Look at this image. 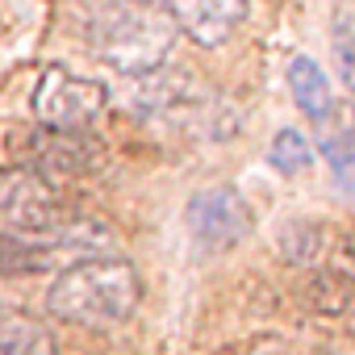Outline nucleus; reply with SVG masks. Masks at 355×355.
Wrapping results in <instances>:
<instances>
[{"mask_svg":"<svg viewBox=\"0 0 355 355\" xmlns=\"http://www.w3.org/2000/svg\"><path fill=\"white\" fill-rule=\"evenodd\" d=\"M142 301L138 268L121 255H92L59 268L55 284L46 288V313L84 326V330H109L134 318Z\"/></svg>","mask_w":355,"mask_h":355,"instance_id":"1","label":"nucleus"},{"mask_svg":"<svg viewBox=\"0 0 355 355\" xmlns=\"http://www.w3.org/2000/svg\"><path fill=\"white\" fill-rule=\"evenodd\" d=\"M80 26L88 51L105 67L130 80L163 67L175 42L167 9L159 13L150 5H138V0H92V9H80Z\"/></svg>","mask_w":355,"mask_h":355,"instance_id":"2","label":"nucleus"},{"mask_svg":"<svg viewBox=\"0 0 355 355\" xmlns=\"http://www.w3.org/2000/svg\"><path fill=\"white\" fill-rule=\"evenodd\" d=\"M71 214L63 209L55 184L34 167H13L0 171V230L46 243Z\"/></svg>","mask_w":355,"mask_h":355,"instance_id":"3","label":"nucleus"},{"mask_svg":"<svg viewBox=\"0 0 355 355\" xmlns=\"http://www.w3.org/2000/svg\"><path fill=\"white\" fill-rule=\"evenodd\" d=\"M109 105V88L88 76H71L67 67H46L34 84V117L51 130H88Z\"/></svg>","mask_w":355,"mask_h":355,"instance_id":"4","label":"nucleus"},{"mask_svg":"<svg viewBox=\"0 0 355 355\" xmlns=\"http://www.w3.org/2000/svg\"><path fill=\"white\" fill-rule=\"evenodd\" d=\"M184 222L205 251H226L251 234V205L239 189H205L189 201Z\"/></svg>","mask_w":355,"mask_h":355,"instance_id":"5","label":"nucleus"},{"mask_svg":"<svg viewBox=\"0 0 355 355\" xmlns=\"http://www.w3.org/2000/svg\"><path fill=\"white\" fill-rule=\"evenodd\" d=\"M167 17H171L175 34L214 51V46L230 42V34L243 26L247 0H167Z\"/></svg>","mask_w":355,"mask_h":355,"instance_id":"6","label":"nucleus"},{"mask_svg":"<svg viewBox=\"0 0 355 355\" xmlns=\"http://www.w3.org/2000/svg\"><path fill=\"white\" fill-rule=\"evenodd\" d=\"M92 163H96V142L88 138V130H51V125H42L30 138V163L26 167L46 175L51 184L92 171Z\"/></svg>","mask_w":355,"mask_h":355,"instance_id":"7","label":"nucleus"},{"mask_svg":"<svg viewBox=\"0 0 355 355\" xmlns=\"http://www.w3.org/2000/svg\"><path fill=\"white\" fill-rule=\"evenodd\" d=\"M201 84L189 71L155 67L146 76H134V109L138 113H193L201 105Z\"/></svg>","mask_w":355,"mask_h":355,"instance_id":"8","label":"nucleus"},{"mask_svg":"<svg viewBox=\"0 0 355 355\" xmlns=\"http://www.w3.org/2000/svg\"><path fill=\"white\" fill-rule=\"evenodd\" d=\"M322 125V155L343 189H355V105H334Z\"/></svg>","mask_w":355,"mask_h":355,"instance_id":"9","label":"nucleus"},{"mask_svg":"<svg viewBox=\"0 0 355 355\" xmlns=\"http://www.w3.org/2000/svg\"><path fill=\"white\" fill-rule=\"evenodd\" d=\"M288 92H293L297 109H301L309 121H326L330 109H334L330 80H326V71H322L309 55H297V59L288 63Z\"/></svg>","mask_w":355,"mask_h":355,"instance_id":"10","label":"nucleus"},{"mask_svg":"<svg viewBox=\"0 0 355 355\" xmlns=\"http://www.w3.org/2000/svg\"><path fill=\"white\" fill-rule=\"evenodd\" d=\"M0 355H55V334L30 313H0Z\"/></svg>","mask_w":355,"mask_h":355,"instance_id":"11","label":"nucleus"},{"mask_svg":"<svg viewBox=\"0 0 355 355\" xmlns=\"http://www.w3.org/2000/svg\"><path fill=\"white\" fill-rule=\"evenodd\" d=\"M46 268H59V259L46 243L0 230V276H30V272H46Z\"/></svg>","mask_w":355,"mask_h":355,"instance_id":"12","label":"nucleus"},{"mask_svg":"<svg viewBox=\"0 0 355 355\" xmlns=\"http://www.w3.org/2000/svg\"><path fill=\"white\" fill-rule=\"evenodd\" d=\"M268 163H272L280 175H305V171L313 167V146H309L305 134L280 130V134L272 138V146H268Z\"/></svg>","mask_w":355,"mask_h":355,"instance_id":"13","label":"nucleus"},{"mask_svg":"<svg viewBox=\"0 0 355 355\" xmlns=\"http://www.w3.org/2000/svg\"><path fill=\"white\" fill-rule=\"evenodd\" d=\"M322 251H326V230L318 222H288L280 230V255L288 263H301L305 268V263L322 259Z\"/></svg>","mask_w":355,"mask_h":355,"instance_id":"14","label":"nucleus"},{"mask_svg":"<svg viewBox=\"0 0 355 355\" xmlns=\"http://www.w3.org/2000/svg\"><path fill=\"white\" fill-rule=\"evenodd\" d=\"M330 38H334V67H338V76H343V88L355 96V30H351V17H347V13L334 17Z\"/></svg>","mask_w":355,"mask_h":355,"instance_id":"15","label":"nucleus"},{"mask_svg":"<svg viewBox=\"0 0 355 355\" xmlns=\"http://www.w3.org/2000/svg\"><path fill=\"white\" fill-rule=\"evenodd\" d=\"M338 272L355 284V234H351V239H343V247H338Z\"/></svg>","mask_w":355,"mask_h":355,"instance_id":"16","label":"nucleus"},{"mask_svg":"<svg viewBox=\"0 0 355 355\" xmlns=\"http://www.w3.org/2000/svg\"><path fill=\"white\" fill-rule=\"evenodd\" d=\"M338 318H343V326H347V334L355 338V293L347 297V305H343V313H338Z\"/></svg>","mask_w":355,"mask_h":355,"instance_id":"17","label":"nucleus"}]
</instances>
